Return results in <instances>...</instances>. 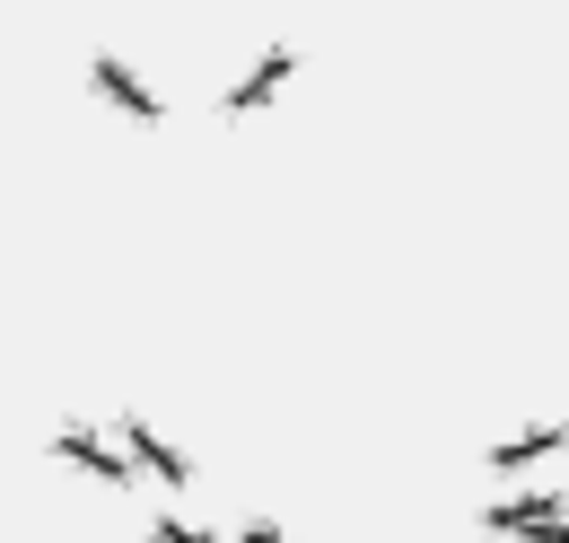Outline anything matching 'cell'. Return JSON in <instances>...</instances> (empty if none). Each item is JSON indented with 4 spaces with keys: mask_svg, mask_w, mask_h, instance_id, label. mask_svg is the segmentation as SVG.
I'll return each instance as SVG.
<instances>
[{
    "mask_svg": "<svg viewBox=\"0 0 569 543\" xmlns=\"http://www.w3.org/2000/svg\"><path fill=\"white\" fill-rule=\"evenodd\" d=\"M53 447H62V456H71L79 474H97V482H114V491H132V465H123V456H114V447H106V438H97V430H62V438H53Z\"/></svg>",
    "mask_w": 569,
    "mask_h": 543,
    "instance_id": "6da1fadb",
    "label": "cell"
},
{
    "mask_svg": "<svg viewBox=\"0 0 569 543\" xmlns=\"http://www.w3.org/2000/svg\"><path fill=\"white\" fill-rule=\"evenodd\" d=\"M123 447H132V456H141L149 474L158 482H176V491H184V482H193V465H184V456H176V447H167V438H158V430H141V421H132V430H123Z\"/></svg>",
    "mask_w": 569,
    "mask_h": 543,
    "instance_id": "277c9868",
    "label": "cell"
},
{
    "mask_svg": "<svg viewBox=\"0 0 569 543\" xmlns=\"http://www.w3.org/2000/svg\"><path fill=\"white\" fill-rule=\"evenodd\" d=\"M289 70H298V53H289V45H281V53H272V62L254 70V79H237V88H228V115H254V106H272V97H281V79H289Z\"/></svg>",
    "mask_w": 569,
    "mask_h": 543,
    "instance_id": "3957f363",
    "label": "cell"
},
{
    "mask_svg": "<svg viewBox=\"0 0 569 543\" xmlns=\"http://www.w3.org/2000/svg\"><path fill=\"white\" fill-rule=\"evenodd\" d=\"M88 79H97V97H114V106H123L132 124H167V106H158V97H149V88H141V79H132L123 62H97Z\"/></svg>",
    "mask_w": 569,
    "mask_h": 543,
    "instance_id": "7a4b0ae2",
    "label": "cell"
}]
</instances>
